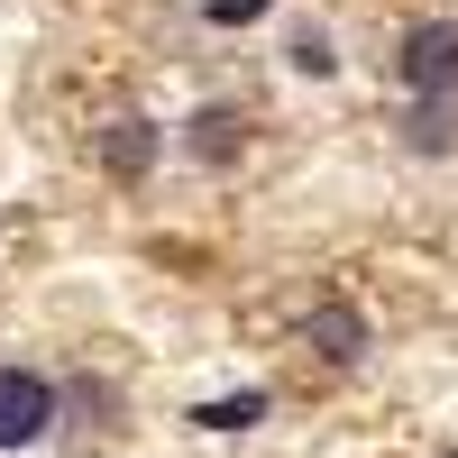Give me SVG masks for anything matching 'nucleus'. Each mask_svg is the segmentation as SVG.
<instances>
[{
  "label": "nucleus",
  "mask_w": 458,
  "mask_h": 458,
  "mask_svg": "<svg viewBox=\"0 0 458 458\" xmlns=\"http://www.w3.org/2000/svg\"><path fill=\"white\" fill-rule=\"evenodd\" d=\"M394 73H403V92H412V101L458 92V19H412V28H403V47H394Z\"/></svg>",
  "instance_id": "f257e3e1"
},
{
  "label": "nucleus",
  "mask_w": 458,
  "mask_h": 458,
  "mask_svg": "<svg viewBox=\"0 0 458 458\" xmlns=\"http://www.w3.org/2000/svg\"><path fill=\"white\" fill-rule=\"evenodd\" d=\"M47 431H55V376L0 367V449H37Z\"/></svg>",
  "instance_id": "f03ea898"
},
{
  "label": "nucleus",
  "mask_w": 458,
  "mask_h": 458,
  "mask_svg": "<svg viewBox=\"0 0 458 458\" xmlns=\"http://www.w3.org/2000/svg\"><path fill=\"white\" fill-rule=\"evenodd\" d=\"M302 349H321L330 367H358L367 358V312L358 302H321V312L302 321Z\"/></svg>",
  "instance_id": "7ed1b4c3"
},
{
  "label": "nucleus",
  "mask_w": 458,
  "mask_h": 458,
  "mask_svg": "<svg viewBox=\"0 0 458 458\" xmlns=\"http://www.w3.org/2000/svg\"><path fill=\"white\" fill-rule=\"evenodd\" d=\"M157 157H165V129H157V120H110V129H101V165L120 174V183H138Z\"/></svg>",
  "instance_id": "20e7f679"
},
{
  "label": "nucleus",
  "mask_w": 458,
  "mask_h": 458,
  "mask_svg": "<svg viewBox=\"0 0 458 458\" xmlns=\"http://www.w3.org/2000/svg\"><path fill=\"white\" fill-rule=\"evenodd\" d=\"M183 147H193L202 165H239V147H248V120L229 101H211V110H193V129H183Z\"/></svg>",
  "instance_id": "39448f33"
},
{
  "label": "nucleus",
  "mask_w": 458,
  "mask_h": 458,
  "mask_svg": "<svg viewBox=\"0 0 458 458\" xmlns=\"http://www.w3.org/2000/svg\"><path fill=\"white\" fill-rule=\"evenodd\" d=\"M403 147H412V157H449V147H458V92L412 101L403 110Z\"/></svg>",
  "instance_id": "423d86ee"
},
{
  "label": "nucleus",
  "mask_w": 458,
  "mask_h": 458,
  "mask_svg": "<svg viewBox=\"0 0 458 458\" xmlns=\"http://www.w3.org/2000/svg\"><path fill=\"white\" fill-rule=\"evenodd\" d=\"M193 422H202V431H257V422H266V386L220 394V403H193Z\"/></svg>",
  "instance_id": "0eeeda50"
},
{
  "label": "nucleus",
  "mask_w": 458,
  "mask_h": 458,
  "mask_svg": "<svg viewBox=\"0 0 458 458\" xmlns=\"http://www.w3.org/2000/svg\"><path fill=\"white\" fill-rule=\"evenodd\" d=\"M284 64H293V73H312V83H321V73H339V47H330V37H321V28H302Z\"/></svg>",
  "instance_id": "6e6552de"
},
{
  "label": "nucleus",
  "mask_w": 458,
  "mask_h": 458,
  "mask_svg": "<svg viewBox=\"0 0 458 458\" xmlns=\"http://www.w3.org/2000/svg\"><path fill=\"white\" fill-rule=\"evenodd\" d=\"M266 10H276V0H211L202 19H211V28H248V19H266Z\"/></svg>",
  "instance_id": "1a4fd4ad"
},
{
  "label": "nucleus",
  "mask_w": 458,
  "mask_h": 458,
  "mask_svg": "<svg viewBox=\"0 0 458 458\" xmlns=\"http://www.w3.org/2000/svg\"><path fill=\"white\" fill-rule=\"evenodd\" d=\"M440 458H458V449H440Z\"/></svg>",
  "instance_id": "9d476101"
}]
</instances>
